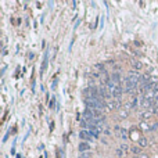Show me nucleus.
Returning a JSON list of instances; mask_svg holds the SVG:
<instances>
[{
    "instance_id": "f257e3e1",
    "label": "nucleus",
    "mask_w": 158,
    "mask_h": 158,
    "mask_svg": "<svg viewBox=\"0 0 158 158\" xmlns=\"http://www.w3.org/2000/svg\"><path fill=\"white\" fill-rule=\"evenodd\" d=\"M140 78H142V75L137 72V71H129V73L126 75V81H130V82H136V83H139L140 82Z\"/></svg>"
},
{
    "instance_id": "f03ea898",
    "label": "nucleus",
    "mask_w": 158,
    "mask_h": 158,
    "mask_svg": "<svg viewBox=\"0 0 158 158\" xmlns=\"http://www.w3.org/2000/svg\"><path fill=\"white\" fill-rule=\"evenodd\" d=\"M137 85L136 82H130V81H126L125 79V92L128 93H134V90L137 89Z\"/></svg>"
},
{
    "instance_id": "7ed1b4c3",
    "label": "nucleus",
    "mask_w": 158,
    "mask_h": 158,
    "mask_svg": "<svg viewBox=\"0 0 158 158\" xmlns=\"http://www.w3.org/2000/svg\"><path fill=\"white\" fill-rule=\"evenodd\" d=\"M105 105H107L108 109L111 111V109H118L119 108V107H121V103H119V100H115V101H107Z\"/></svg>"
},
{
    "instance_id": "20e7f679",
    "label": "nucleus",
    "mask_w": 158,
    "mask_h": 158,
    "mask_svg": "<svg viewBox=\"0 0 158 158\" xmlns=\"http://www.w3.org/2000/svg\"><path fill=\"white\" fill-rule=\"evenodd\" d=\"M78 150L81 151L82 154H83V153H87V151L90 150L89 143H86V142H81V143H79V146H78Z\"/></svg>"
},
{
    "instance_id": "39448f33",
    "label": "nucleus",
    "mask_w": 158,
    "mask_h": 158,
    "mask_svg": "<svg viewBox=\"0 0 158 158\" xmlns=\"http://www.w3.org/2000/svg\"><path fill=\"white\" fill-rule=\"evenodd\" d=\"M79 137H81V140H92V134H90L89 130H81L79 132Z\"/></svg>"
},
{
    "instance_id": "423d86ee",
    "label": "nucleus",
    "mask_w": 158,
    "mask_h": 158,
    "mask_svg": "<svg viewBox=\"0 0 158 158\" xmlns=\"http://www.w3.org/2000/svg\"><path fill=\"white\" fill-rule=\"evenodd\" d=\"M47 64H49V50L45 51V58H43V64H42V69H40L42 73L45 72V69L47 68Z\"/></svg>"
},
{
    "instance_id": "0eeeda50",
    "label": "nucleus",
    "mask_w": 158,
    "mask_h": 158,
    "mask_svg": "<svg viewBox=\"0 0 158 158\" xmlns=\"http://www.w3.org/2000/svg\"><path fill=\"white\" fill-rule=\"evenodd\" d=\"M130 67L133 68V71H139V69L143 68V64L140 62V61H137V60H132V61H130Z\"/></svg>"
},
{
    "instance_id": "6e6552de",
    "label": "nucleus",
    "mask_w": 158,
    "mask_h": 158,
    "mask_svg": "<svg viewBox=\"0 0 158 158\" xmlns=\"http://www.w3.org/2000/svg\"><path fill=\"white\" fill-rule=\"evenodd\" d=\"M111 81H112L114 83H117V85H119V83H121V75H119L118 72L111 73Z\"/></svg>"
},
{
    "instance_id": "1a4fd4ad",
    "label": "nucleus",
    "mask_w": 158,
    "mask_h": 158,
    "mask_svg": "<svg viewBox=\"0 0 158 158\" xmlns=\"http://www.w3.org/2000/svg\"><path fill=\"white\" fill-rule=\"evenodd\" d=\"M153 103H154V101H150V100H144V98H142V101H140V107L144 108V109H147L151 104H153Z\"/></svg>"
},
{
    "instance_id": "9d476101",
    "label": "nucleus",
    "mask_w": 158,
    "mask_h": 158,
    "mask_svg": "<svg viewBox=\"0 0 158 158\" xmlns=\"http://www.w3.org/2000/svg\"><path fill=\"white\" fill-rule=\"evenodd\" d=\"M153 111H144V112H142L140 114V118H142L143 121H146V119H148V118H151L153 117Z\"/></svg>"
},
{
    "instance_id": "9b49d317",
    "label": "nucleus",
    "mask_w": 158,
    "mask_h": 158,
    "mask_svg": "<svg viewBox=\"0 0 158 158\" xmlns=\"http://www.w3.org/2000/svg\"><path fill=\"white\" fill-rule=\"evenodd\" d=\"M128 115H129L128 109H121V111H119V118H121V119H126Z\"/></svg>"
},
{
    "instance_id": "f8f14e48",
    "label": "nucleus",
    "mask_w": 158,
    "mask_h": 158,
    "mask_svg": "<svg viewBox=\"0 0 158 158\" xmlns=\"http://www.w3.org/2000/svg\"><path fill=\"white\" fill-rule=\"evenodd\" d=\"M139 144L142 147H147V144H148V142H147L146 137H139Z\"/></svg>"
},
{
    "instance_id": "ddd939ff",
    "label": "nucleus",
    "mask_w": 158,
    "mask_h": 158,
    "mask_svg": "<svg viewBox=\"0 0 158 158\" xmlns=\"http://www.w3.org/2000/svg\"><path fill=\"white\" fill-rule=\"evenodd\" d=\"M119 134H121V137L123 139V140H126V139H128V132H126V129H123V128H122V129H119Z\"/></svg>"
},
{
    "instance_id": "4468645a",
    "label": "nucleus",
    "mask_w": 158,
    "mask_h": 158,
    "mask_svg": "<svg viewBox=\"0 0 158 158\" xmlns=\"http://www.w3.org/2000/svg\"><path fill=\"white\" fill-rule=\"evenodd\" d=\"M150 128L151 126L148 125V123H146V122H142V123H140V129L142 130H151Z\"/></svg>"
},
{
    "instance_id": "2eb2a0df",
    "label": "nucleus",
    "mask_w": 158,
    "mask_h": 158,
    "mask_svg": "<svg viewBox=\"0 0 158 158\" xmlns=\"http://www.w3.org/2000/svg\"><path fill=\"white\" fill-rule=\"evenodd\" d=\"M130 151H132L133 154H137V155H140V154H142V151H140V148H139V147H133V146H132Z\"/></svg>"
},
{
    "instance_id": "dca6fc26",
    "label": "nucleus",
    "mask_w": 158,
    "mask_h": 158,
    "mask_svg": "<svg viewBox=\"0 0 158 158\" xmlns=\"http://www.w3.org/2000/svg\"><path fill=\"white\" fill-rule=\"evenodd\" d=\"M147 83H150V85L154 86V83H158V78H150V81L147 82Z\"/></svg>"
},
{
    "instance_id": "f3484780",
    "label": "nucleus",
    "mask_w": 158,
    "mask_h": 158,
    "mask_svg": "<svg viewBox=\"0 0 158 158\" xmlns=\"http://www.w3.org/2000/svg\"><path fill=\"white\" fill-rule=\"evenodd\" d=\"M117 155H118L119 158H121V157H123V151H122L121 148H119V150H117Z\"/></svg>"
},
{
    "instance_id": "a211bd4d",
    "label": "nucleus",
    "mask_w": 158,
    "mask_h": 158,
    "mask_svg": "<svg viewBox=\"0 0 158 158\" xmlns=\"http://www.w3.org/2000/svg\"><path fill=\"white\" fill-rule=\"evenodd\" d=\"M121 150H123V151L129 150V147H128V144H121Z\"/></svg>"
},
{
    "instance_id": "6ab92c4d",
    "label": "nucleus",
    "mask_w": 158,
    "mask_h": 158,
    "mask_svg": "<svg viewBox=\"0 0 158 158\" xmlns=\"http://www.w3.org/2000/svg\"><path fill=\"white\" fill-rule=\"evenodd\" d=\"M81 158H90V154L89 153H83V154L81 155Z\"/></svg>"
},
{
    "instance_id": "aec40b11",
    "label": "nucleus",
    "mask_w": 158,
    "mask_h": 158,
    "mask_svg": "<svg viewBox=\"0 0 158 158\" xmlns=\"http://www.w3.org/2000/svg\"><path fill=\"white\" fill-rule=\"evenodd\" d=\"M139 158H150V157H148L147 154H144V153H142V154L139 155Z\"/></svg>"
},
{
    "instance_id": "412c9836",
    "label": "nucleus",
    "mask_w": 158,
    "mask_h": 158,
    "mask_svg": "<svg viewBox=\"0 0 158 158\" xmlns=\"http://www.w3.org/2000/svg\"><path fill=\"white\" fill-rule=\"evenodd\" d=\"M35 87H36V82H35V79L32 81V90L35 92Z\"/></svg>"
},
{
    "instance_id": "4be33fe9",
    "label": "nucleus",
    "mask_w": 158,
    "mask_h": 158,
    "mask_svg": "<svg viewBox=\"0 0 158 158\" xmlns=\"http://www.w3.org/2000/svg\"><path fill=\"white\" fill-rule=\"evenodd\" d=\"M79 24H81V18H78V21L75 22V29L78 28V25H79Z\"/></svg>"
},
{
    "instance_id": "5701e85b",
    "label": "nucleus",
    "mask_w": 158,
    "mask_h": 158,
    "mask_svg": "<svg viewBox=\"0 0 158 158\" xmlns=\"http://www.w3.org/2000/svg\"><path fill=\"white\" fill-rule=\"evenodd\" d=\"M153 112H154V114H158V105H155V108L153 109Z\"/></svg>"
},
{
    "instance_id": "b1692460",
    "label": "nucleus",
    "mask_w": 158,
    "mask_h": 158,
    "mask_svg": "<svg viewBox=\"0 0 158 158\" xmlns=\"http://www.w3.org/2000/svg\"><path fill=\"white\" fill-rule=\"evenodd\" d=\"M134 158H139V157H134Z\"/></svg>"
},
{
    "instance_id": "393cba45",
    "label": "nucleus",
    "mask_w": 158,
    "mask_h": 158,
    "mask_svg": "<svg viewBox=\"0 0 158 158\" xmlns=\"http://www.w3.org/2000/svg\"><path fill=\"white\" fill-rule=\"evenodd\" d=\"M79 158H81V157H79Z\"/></svg>"
}]
</instances>
